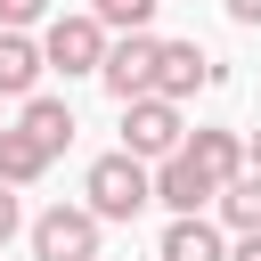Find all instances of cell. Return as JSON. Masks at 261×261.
I'll return each instance as SVG.
<instances>
[{
    "instance_id": "obj_18",
    "label": "cell",
    "mask_w": 261,
    "mask_h": 261,
    "mask_svg": "<svg viewBox=\"0 0 261 261\" xmlns=\"http://www.w3.org/2000/svg\"><path fill=\"white\" fill-rule=\"evenodd\" d=\"M220 8H228L237 24H261V0H220Z\"/></svg>"
},
{
    "instance_id": "obj_13",
    "label": "cell",
    "mask_w": 261,
    "mask_h": 261,
    "mask_svg": "<svg viewBox=\"0 0 261 261\" xmlns=\"http://www.w3.org/2000/svg\"><path fill=\"white\" fill-rule=\"evenodd\" d=\"M188 155H196V163H204L220 188L245 171V139H237V130H196V139H188Z\"/></svg>"
},
{
    "instance_id": "obj_19",
    "label": "cell",
    "mask_w": 261,
    "mask_h": 261,
    "mask_svg": "<svg viewBox=\"0 0 261 261\" xmlns=\"http://www.w3.org/2000/svg\"><path fill=\"white\" fill-rule=\"evenodd\" d=\"M245 171H261V130H253V139H245Z\"/></svg>"
},
{
    "instance_id": "obj_16",
    "label": "cell",
    "mask_w": 261,
    "mask_h": 261,
    "mask_svg": "<svg viewBox=\"0 0 261 261\" xmlns=\"http://www.w3.org/2000/svg\"><path fill=\"white\" fill-rule=\"evenodd\" d=\"M16 220H24V212H16V188H8V179H0V245H8V237H16Z\"/></svg>"
},
{
    "instance_id": "obj_5",
    "label": "cell",
    "mask_w": 261,
    "mask_h": 261,
    "mask_svg": "<svg viewBox=\"0 0 261 261\" xmlns=\"http://www.w3.org/2000/svg\"><path fill=\"white\" fill-rule=\"evenodd\" d=\"M155 49H163V41H155L147 24H139V33H122V41H106L98 82H106L114 98H147V90H155Z\"/></svg>"
},
{
    "instance_id": "obj_2",
    "label": "cell",
    "mask_w": 261,
    "mask_h": 261,
    "mask_svg": "<svg viewBox=\"0 0 261 261\" xmlns=\"http://www.w3.org/2000/svg\"><path fill=\"white\" fill-rule=\"evenodd\" d=\"M179 130H188V122H179V106H171V98H155V90H147V98H122V147H130L139 163L179 155Z\"/></svg>"
},
{
    "instance_id": "obj_1",
    "label": "cell",
    "mask_w": 261,
    "mask_h": 261,
    "mask_svg": "<svg viewBox=\"0 0 261 261\" xmlns=\"http://www.w3.org/2000/svg\"><path fill=\"white\" fill-rule=\"evenodd\" d=\"M82 196H90V212H98V220H139V212L155 204V171L122 147V155H98V163H90Z\"/></svg>"
},
{
    "instance_id": "obj_8",
    "label": "cell",
    "mask_w": 261,
    "mask_h": 261,
    "mask_svg": "<svg viewBox=\"0 0 261 261\" xmlns=\"http://www.w3.org/2000/svg\"><path fill=\"white\" fill-rule=\"evenodd\" d=\"M155 253H163V261H228V237H220L204 212H171V228H163Z\"/></svg>"
},
{
    "instance_id": "obj_10",
    "label": "cell",
    "mask_w": 261,
    "mask_h": 261,
    "mask_svg": "<svg viewBox=\"0 0 261 261\" xmlns=\"http://www.w3.org/2000/svg\"><path fill=\"white\" fill-rule=\"evenodd\" d=\"M49 73V57H41V41H24V33H8L0 24V98H33V82Z\"/></svg>"
},
{
    "instance_id": "obj_11",
    "label": "cell",
    "mask_w": 261,
    "mask_h": 261,
    "mask_svg": "<svg viewBox=\"0 0 261 261\" xmlns=\"http://www.w3.org/2000/svg\"><path fill=\"white\" fill-rule=\"evenodd\" d=\"M41 171H49V147H33L16 122H0V179H8V188H33Z\"/></svg>"
},
{
    "instance_id": "obj_14",
    "label": "cell",
    "mask_w": 261,
    "mask_h": 261,
    "mask_svg": "<svg viewBox=\"0 0 261 261\" xmlns=\"http://www.w3.org/2000/svg\"><path fill=\"white\" fill-rule=\"evenodd\" d=\"M90 16H98V24H122V33H139V24L155 16V0H90Z\"/></svg>"
},
{
    "instance_id": "obj_15",
    "label": "cell",
    "mask_w": 261,
    "mask_h": 261,
    "mask_svg": "<svg viewBox=\"0 0 261 261\" xmlns=\"http://www.w3.org/2000/svg\"><path fill=\"white\" fill-rule=\"evenodd\" d=\"M49 16V0H0V24L8 33H24V24H41Z\"/></svg>"
},
{
    "instance_id": "obj_4",
    "label": "cell",
    "mask_w": 261,
    "mask_h": 261,
    "mask_svg": "<svg viewBox=\"0 0 261 261\" xmlns=\"http://www.w3.org/2000/svg\"><path fill=\"white\" fill-rule=\"evenodd\" d=\"M41 57H49L57 73H98V65H106V24H98L90 8H82V16H49Z\"/></svg>"
},
{
    "instance_id": "obj_3",
    "label": "cell",
    "mask_w": 261,
    "mask_h": 261,
    "mask_svg": "<svg viewBox=\"0 0 261 261\" xmlns=\"http://www.w3.org/2000/svg\"><path fill=\"white\" fill-rule=\"evenodd\" d=\"M33 261H98V212L90 204H49L33 220Z\"/></svg>"
},
{
    "instance_id": "obj_6",
    "label": "cell",
    "mask_w": 261,
    "mask_h": 261,
    "mask_svg": "<svg viewBox=\"0 0 261 261\" xmlns=\"http://www.w3.org/2000/svg\"><path fill=\"white\" fill-rule=\"evenodd\" d=\"M220 82V65L196 49V41H163L155 49V98H171V106H188L196 90H212Z\"/></svg>"
},
{
    "instance_id": "obj_7",
    "label": "cell",
    "mask_w": 261,
    "mask_h": 261,
    "mask_svg": "<svg viewBox=\"0 0 261 261\" xmlns=\"http://www.w3.org/2000/svg\"><path fill=\"white\" fill-rule=\"evenodd\" d=\"M212 196H220V179H212V171L188 155V139H179V155L155 163V204H171V212H204Z\"/></svg>"
},
{
    "instance_id": "obj_9",
    "label": "cell",
    "mask_w": 261,
    "mask_h": 261,
    "mask_svg": "<svg viewBox=\"0 0 261 261\" xmlns=\"http://www.w3.org/2000/svg\"><path fill=\"white\" fill-rule=\"evenodd\" d=\"M16 130H24L33 147H49V163H57V155H65V139H73V106L33 90V98H24V114H16Z\"/></svg>"
},
{
    "instance_id": "obj_12",
    "label": "cell",
    "mask_w": 261,
    "mask_h": 261,
    "mask_svg": "<svg viewBox=\"0 0 261 261\" xmlns=\"http://www.w3.org/2000/svg\"><path fill=\"white\" fill-rule=\"evenodd\" d=\"M212 204H220V228L253 237V228H261V171H237V179H228V188H220Z\"/></svg>"
},
{
    "instance_id": "obj_17",
    "label": "cell",
    "mask_w": 261,
    "mask_h": 261,
    "mask_svg": "<svg viewBox=\"0 0 261 261\" xmlns=\"http://www.w3.org/2000/svg\"><path fill=\"white\" fill-rule=\"evenodd\" d=\"M228 261H261V228H253V237H237V245H228Z\"/></svg>"
}]
</instances>
